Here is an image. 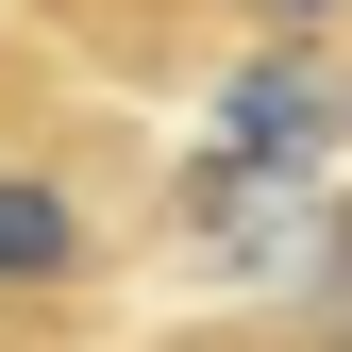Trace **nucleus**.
Wrapping results in <instances>:
<instances>
[{
	"mask_svg": "<svg viewBox=\"0 0 352 352\" xmlns=\"http://www.w3.org/2000/svg\"><path fill=\"white\" fill-rule=\"evenodd\" d=\"M336 135H352V84L319 51H252L235 84H218V168H252V185L302 168V151H336Z\"/></svg>",
	"mask_w": 352,
	"mask_h": 352,
	"instance_id": "f257e3e1",
	"label": "nucleus"
},
{
	"mask_svg": "<svg viewBox=\"0 0 352 352\" xmlns=\"http://www.w3.org/2000/svg\"><path fill=\"white\" fill-rule=\"evenodd\" d=\"M101 201L67 185V168H0V302H67L84 269H101Z\"/></svg>",
	"mask_w": 352,
	"mask_h": 352,
	"instance_id": "f03ea898",
	"label": "nucleus"
},
{
	"mask_svg": "<svg viewBox=\"0 0 352 352\" xmlns=\"http://www.w3.org/2000/svg\"><path fill=\"white\" fill-rule=\"evenodd\" d=\"M252 34H269V51H319V34H352V0H235Z\"/></svg>",
	"mask_w": 352,
	"mask_h": 352,
	"instance_id": "7ed1b4c3",
	"label": "nucleus"
},
{
	"mask_svg": "<svg viewBox=\"0 0 352 352\" xmlns=\"http://www.w3.org/2000/svg\"><path fill=\"white\" fill-rule=\"evenodd\" d=\"M168 352H285V336H252V319H235V336H168Z\"/></svg>",
	"mask_w": 352,
	"mask_h": 352,
	"instance_id": "20e7f679",
	"label": "nucleus"
}]
</instances>
